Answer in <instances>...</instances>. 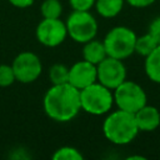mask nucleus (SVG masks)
<instances>
[{
    "label": "nucleus",
    "instance_id": "obj_1",
    "mask_svg": "<svg viewBox=\"0 0 160 160\" xmlns=\"http://www.w3.org/2000/svg\"><path fill=\"white\" fill-rule=\"evenodd\" d=\"M42 106L50 119L59 122H68L81 110L80 90L69 82L52 85L44 95Z\"/></svg>",
    "mask_w": 160,
    "mask_h": 160
},
{
    "label": "nucleus",
    "instance_id": "obj_2",
    "mask_svg": "<svg viewBox=\"0 0 160 160\" xmlns=\"http://www.w3.org/2000/svg\"><path fill=\"white\" fill-rule=\"evenodd\" d=\"M102 132L110 142L115 145H126L136 138L139 129L134 114L118 109L105 118Z\"/></svg>",
    "mask_w": 160,
    "mask_h": 160
},
{
    "label": "nucleus",
    "instance_id": "obj_3",
    "mask_svg": "<svg viewBox=\"0 0 160 160\" xmlns=\"http://www.w3.org/2000/svg\"><path fill=\"white\" fill-rule=\"evenodd\" d=\"M81 110L91 115L108 114L114 105L112 90L104 86L99 81L80 90Z\"/></svg>",
    "mask_w": 160,
    "mask_h": 160
},
{
    "label": "nucleus",
    "instance_id": "obj_4",
    "mask_svg": "<svg viewBox=\"0 0 160 160\" xmlns=\"http://www.w3.org/2000/svg\"><path fill=\"white\" fill-rule=\"evenodd\" d=\"M136 34L128 26H115L108 31L102 42L108 56L124 60L135 52Z\"/></svg>",
    "mask_w": 160,
    "mask_h": 160
},
{
    "label": "nucleus",
    "instance_id": "obj_5",
    "mask_svg": "<svg viewBox=\"0 0 160 160\" xmlns=\"http://www.w3.org/2000/svg\"><path fill=\"white\" fill-rule=\"evenodd\" d=\"M65 25L70 39L79 44H85L86 41L95 39L98 32V21L90 11L72 10L65 21Z\"/></svg>",
    "mask_w": 160,
    "mask_h": 160
},
{
    "label": "nucleus",
    "instance_id": "obj_6",
    "mask_svg": "<svg viewBox=\"0 0 160 160\" xmlns=\"http://www.w3.org/2000/svg\"><path fill=\"white\" fill-rule=\"evenodd\" d=\"M112 94L114 104H116L118 109H121L124 111L135 114L139 109L146 105V92L135 81H122L119 86L112 90Z\"/></svg>",
    "mask_w": 160,
    "mask_h": 160
},
{
    "label": "nucleus",
    "instance_id": "obj_7",
    "mask_svg": "<svg viewBox=\"0 0 160 160\" xmlns=\"http://www.w3.org/2000/svg\"><path fill=\"white\" fill-rule=\"evenodd\" d=\"M12 70L16 81L22 84H30L39 79L42 71V64L40 58L31 51H22L12 60Z\"/></svg>",
    "mask_w": 160,
    "mask_h": 160
},
{
    "label": "nucleus",
    "instance_id": "obj_8",
    "mask_svg": "<svg viewBox=\"0 0 160 160\" xmlns=\"http://www.w3.org/2000/svg\"><path fill=\"white\" fill-rule=\"evenodd\" d=\"M36 40L48 48H55L64 42L68 36L66 25L59 19H45L38 24L35 30Z\"/></svg>",
    "mask_w": 160,
    "mask_h": 160
},
{
    "label": "nucleus",
    "instance_id": "obj_9",
    "mask_svg": "<svg viewBox=\"0 0 160 160\" xmlns=\"http://www.w3.org/2000/svg\"><path fill=\"white\" fill-rule=\"evenodd\" d=\"M98 81L104 86L114 90L122 81L126 80V68L120 59L106 56L96 65Z\"/></svg>",
    "mask_w": 160,
    "mask_h": 160
},
{
    "label": "nucleus",
    "instance_id": "obj_10",
    "mask_svg": "<svg viewBox=\"0 0 160 160\" xmlns=\"http://www.w3.org/2000/svg\"><path fill=\"white\" fill-rule=\"evenodd\" d=\"M98 81V71L96 65L86 61V60H79L74 62L69 68V76L68 82L76 88L78 90H81L91 84Z\"/></svg>",
    "mask_w": 160,
    "mask_h": 160
},
{
    "label": "nucleus",
    "instance_id": "obj_11",
    "mask_svg": "<svg viewBox=\"0 0 160 160\" xmlns=\"http://www.w3.org/2000/svg\"><path fill=\"white\" fill-rule=\"evenodd\" d=\"M139 131H154L160 125V112L155 106L144 105L134 114Z\"/></svg>",
    "mask_w": 160,
    "mask_h": 160
},
{
    "label": "nucleus",
    "instance_id": "obj_12",
    "mask_svg": "<svg viewBox=\"0 0 160 160\" xmlns=\"http://www.w3.org/2000/svg\"><path fill=\"white\" fill-rule=\"evenodd\" d=\"M106 56H108V54H106L105 45L102 41L91 39L84 44V48H82V59L84 60H86L94 65H98Z\"/></svg>",
    "mask_w": 160,
    "mask_h": 160
},
{
    "label": "nucleus",
    "instance_id": "obj_13",
    "mask_svg": "<svg viewBox=\"0 0 160 160\" xmlns=\"http://www.w3.org/2000/svg\"><path fill=\"white\" fill-rule=\"evenodd\" d=\"M146 76L156 84H160V45H158L152 52L145 58L144 64Z\"/></svg>",
    "mask_w": 160,
    "mask_h": 160
},
{
    "label": "nucleus",
    "instance_id": "obj_14",
    "mask_svg": "<svg viewBox=\"0 0 160 160\" xmlns=\"http://www.w3.org/2000/svg\"><path fill=\"white\" fill-rule=\"evenodd\" d=\"M125 0H95V9L102 18H115L122 10Z\"/></svg>",
    "mask_w": 160,
    "mask_h": 160
},
{
    "label": "nucleus",
    "instance_id": "obj_15",
    "mask_svg": "<svg viewBox=\"0 0 160 160\" xmlns=\"http://www.w3.org/2000/svg\"><path fill=\"white\" fill-rule=\"evenodd\" d=\"M159 44L156 42V40L152 38L151 34H145L141 36H136V41H135V52L146 58L150 52H152V50L158 46Z\"/></svg>",
    "mask_w": 160,
    "mask_h": 160
},
{
    "label": "nucleus",
    "instance_id": "obj_16",
    "mask_svg": "<svg viewBox=\"0 0 160 160\" xmlns=\"http://www.w3.org/2000/svg\"><path fill=\"white\" fill-rule=\"evenodd\" d=\"M41 16L45 19H59L62 14L60 0H44L40 6Z\"/></svg>",
    "mask_w": 160,
    "mask_h": 160
},
{
    "label": "nucleus",
    "instance_id": "obj_17",
    "mask_svg": "<svg viewBox=\"0 0 160 160\" xmlns=\"http://www.w3.org/2000/svg\"><path fill=\"white\" fill-rule=\"evenodd\" d=\"M68 76H69V68L65 66L64 64H54L49 69V80L51 81L52 85L68 82Z\"/></svg>",
    "mask_w": 160,
    "mask_h": 160
},
{
    "label": "nucleus",
    "instance_id": "obj_18",
    "mask_svg": "<svg viewBox=\"0 0 160 160\" xmlns=\"http://www.w3.org/2000/svg\"><path fill=\"white\" fill-rule=\"evenodd\" d=\"M54 160H82L84 156L76 148L72 146H61L52 154Z\"/></svg>",
    "mask_w": 160,
    "mask_h": 160
},
{
    "label": "nucleus",
    "instance_id": "obj_19",
    "mask_svg": "<svg viewBox=\"0 0 160 160\" xmlns=\"http://www.w3.org/2000/svg\"><path fill=\"white\" fill-rule=\"evenodd\" d=\"M15 81H16V78H15L12 66L8 64H1L0 65V86L6 88L12 85Z\"/></svg>",
    "mask_w": 160,
    "mask_h": 160
},
{
    "label": "nucleus",
    "instance_id": "obj_20",
    "mask_svg": "<svg viewBox=\"0 0 160 160\" xmlns=\"http://www.w3.org/2000/svg\"><path fill=\"white\" fill-rule=\"evenodd\" d=\"M72 10L76 11H90V9L95 5V0H69Z\"/></svg>",
    "mask_w": 160,
    "mask_h": 160
},
{
    "label": "nucleus",
    "instance_id": "obj_21",
    "mask_svg": "<svg viewBox=\"0 0 160 160\" xmlns=\"http://www.w3.org/2000/svg\"><path fill=\"white\" fill-rule=\"evenodd\" d=\"M149 34L152 35V38L156 40V42L160 45V16L155 18L150 25H149Z\"/></svg>",
    "mask_w": 160,
    "mask_h": 160
},
{
    "label": "nucleus",
    "instance_id": "obj_22",
    "mask_svg": "<svg viewBox=\"0 0 160 160\" xmlns=\"http://www.w3.org/2000/svg\"><path fill=\"white\" fill-rule=\"evenodd\" d=\"M132 8H148L152 5L156 0H125Z\"/></svg>",
    "mask_w": 160,
    "mask_h": 160
},
{
    "label": "nucleus",
    "instance_id": "obj_23",
    "mask_svg": "<svg viewBox=\"0 0 160 160\" xmlns=\"http://www.w3.org/2000/svg\"><path fill=\"white\" fill-rule=\"evenodd\" d=\"M12 6L15 8H20V9H25V8H29L34 4L35 0H8Z\"/></svg>",
    "mask_w": 160,
    "mask_h": 160
}]
</instances>
